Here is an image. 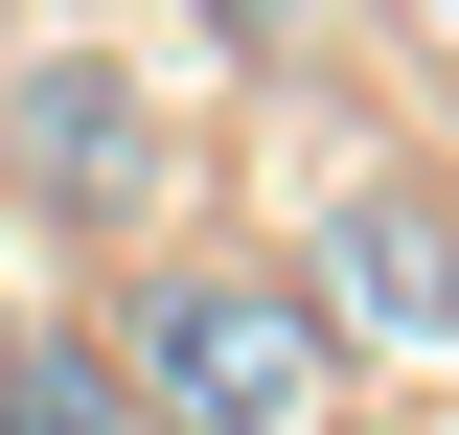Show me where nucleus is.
<instances>
[{"label": "nucleus", "instance_id": "nucleus-1", "mask_svg": "<svg viewBox=\"0 0 459 435\" xmlns=\"http://www.w3.org/2000/svg\"><path fill=\"white\" fill-rule=\"evenodd\" d=\"M138 413L161 435H299L322 413V321H299L276 275H138Z\"/></svg>", "mask_w": 459, "mask_h": 435}, {"label": "nucleus", "instance_id": "nucleus-2", "mask_svg": "<svg viewBox=\"0 0 459 435\" xmlns=\"http://www.w3.org/2000/svg\"><path fill=\"white\" fill-rule=\"evenodd\" d=\"M299 321H368L391 367H437V207H413V183H391V207H344V229H322V298H299Z\"/></svg>", "mask_w": 459, "mask_h": 435}, {"label": "nucleus", "instance_id": "nucleus-3", "mask_svg": "<svg viewBox=\"0 0 459 435\" xmlns=\"http://www.w3.org/2000/svg\"><path fill=\"white\" fill-rule=\"evenodd\" d=\"M47 183H92V207L138 183V115H115V69H47Z\"/></svg>", "mask_w": 459, "mask_h": 435}, {"label": "nucleus", "instance_id": "nucleus-4", "mask_svg": "<svg viewBox=\"0 0 459 435\" xmlns=\"http://www.w3.org/2000/svg\"><path fill=\"white\" fill-rule=\"evenodd\" d=\"M0 435H138V413H115L92 367H47V344H23V367H0Z\"/></svg>", "mask_w": 459, "mask_h": 435}, {"label": "nucleus", "instance_id": "nucleus-5", "mask_svg": "<svg viewBox=\"0 0 459 435\" xmlns=\"http://www.w3.org/2000/svg\"><path fill=\"white\" fill-rule=\"evenodd\" d=\"M230 23H299V0H230Z\"/></svg>", "mask_w": 459, "mask_h": 435}]
</instances>
